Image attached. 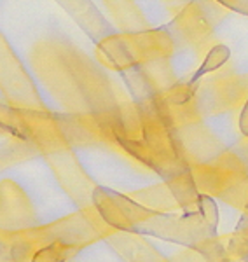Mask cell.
<instances>
[{"instance_id":"6da1fadb","label":"cell","mask_w":248,"mask_h":262,"mask_svg":"<svg viewBox=\"0 0 248 262\" xmlns=\"http://www.w3.org/2000/svg\"><path fill=\"white\" fill-rule=\"evenodd\" d=\"M32 65L65 105L100 126L128 103L117 98L110 81L79 49L63 39H44L32 49Z\"/></svg>"},{"instance_id":"7a4b0ae2","label":"cell","mask_w":248,"mask_h":262,"mask_svg":"<svg viewBox=\"0 0 248 262\" xmlns=\"http://www.w3.org/2000/svg\"><path fill=\"white\" fill-rule=\"evenodd\" d=\"M175 51V39L170 28L138 30L128 33H112L96 44V54L103 65L121 74L155 61L170 60Z\"/></svg>"},{"instance_id":"3957f363","label":"cell","mask_w":248,"mask_h":262,"mask_svg":"<svg viewBox=\"0 0 248 262\" xmlns=\"http://www.w3.org/2000/svg\"><path fill=\"white\" fill-rule=\"evenodd\" d=\"M0 90L14 108L46 111L23 63L18 60L9 42L0 33Z\"/></svg>"},{"instance_id":"277c9868","label":"cell","mask_w":248,"mask_h":262,"mask_svg":"<svg viewBox=\"0 0 248 262\" xmlns=\"http://www.w3.org/2000/svg\"><path fill=\"white\" fill-rule=\"evenodd\" d=\"M208 23L210 21L207 19L205 12L201 11V7L197 4L191 2L180 9L176 19L168 28H170L173 39L178 37V39L194 46V48H201L210 39L212 28H210Z\"/></svg>"},{"instance_id":"5b68a950","label":"cell","mask_w":248,"mask_h":262,"mask_svg":"<svg viewBox=\"0 0 248 262\" xmlns=\"http://www.w3.org/2000/svg\"><path fill=\"white\" fill-rule=\"evenodd\" d=\"M58 4L69 12L72 18L84 32L87 33L93 42H102L108 35L114 33V28L110 27L107 19L102 16V12L95 7L91 0H56Z\"/></svg>"},{"instance_id":"8992f818","label":"cell","mask_w":248,"mask_h":262,"mask_svg":"<svg viewBox=\"0 0 248 262\" xmlns=\"http://www.w3.org/2000/svg\"><path fill=\"white\" fill-rule=\"evenodd\" d=\"M103 2L112 11V16L119 23V27L126 28L128 32H138L145 27V18L134 0H103Z\"/></svg>"},{"instance_id":"52a82bcc","label":"cell","mask_w":248,"mask_h":262,"mask_svg":"<svg viewBox=\"0 0 248 262\" xmlns=\"http://www.w3.org/2000/svg\"><path fill=\"white\" fill-rule=\"evenodd\" d=\"M222 7L231 11H238L243 14H248V0H217Z\"/></svg>"},{"instance_id":"ba28073f","label":"cell","mask_w":248,"mask_h":262,"mask_svg":"<svg viewBox=\"0 0 248 262\" xmlns=\"http://www.w3.org/2000/svg\"><path fill=\"white\" fill-rule=\"evenodd\" d=\"M166 2L170 4V6H175V4H176V6H178L180 9H182V7H184V2H186V0H166Z\"/></svg>"}]
</instances>
